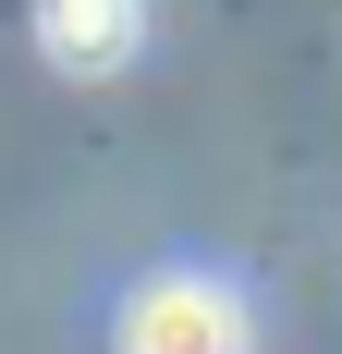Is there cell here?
<instances>
[{"instance_id": "6da1fadb", "label": "cell", "mask_w": 342, "mask_h": 354, "mask_svg": "<svg viewBox=\"0 0 342 354\" xmlns=\"http://www.w3.org/2000/svg\"><path fill=\"white\" fill-rule=\"evenodd\" d=\"M123 354H244V306L220 281H147L123 306Z\"/></svg>"}, {"instance_id": "7a4b0ae2", "label": "cell", "mask_w": 342, "mask_h": 354, "mask_svg": "<svg viewBox=\"0 0 342 354\" xmlns=\"http://www.w3.org/2000/svg\"><path fill=\"white\" fill-rule=\"evenodd\" d=\"M37 49L62 73H123L147 49V0H37Z\"/></svg>"}]
</instances>
